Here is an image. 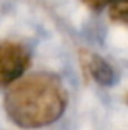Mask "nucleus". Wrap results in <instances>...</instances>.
<instances>
[{
    "label": "nucleus",
    "mask_w": 128,
    "mask_h": 130,
    "mask_svg": "<svg viewBox=\"0 0 128 130\" xmlns=\"http://www.w3.org/2000/svg\"><path fill=\"white\" fill-rule=\"evenodd\" d=\"M30 53L23 44L10 40H0V87L12 86L26 73Z\"/></svg>",
    "instance_id": "f03ea898"
},
{
    "label": "nucleus",
    "mask_w": 128,
    "mask_h": 130,
    "mask_svg": "<svg viewBox=\"0 0 128 130\" xmlns=\"http://www.w3.org/2000/svg\"><path fill=\"white\" fill-rule=\"evenodd\" d=\"M109 12L112 20L128 25V0H110Z\"/></svg>",
    "instance_id": "20e7f679"
},
{
    "label": "nucleus",
    "mask_w": 128,
    "mask_h": 130,
    "mask_svg": "<svg viewBox=\"0 0 128 130\" xmlns=\"http://www.w3.org/2000/svg\"><path fill=\"white\" fill-rule=\"evenodd\" d=\"M67 107V91L54 74L36 73L20 77L5 95L10 120L22 128H39L61 119Z\"/></svg>",
    "instance_id": "f257e3e1"
},
{
    "label": "nucleus",
    "mask_w": 128,
    "mask_h": 130,
    "mask_svg": "<svg viewBox=\"0 0 128 130\" xmlns=\"http://www.w3.org/2000/svg\"><path fill=\"white\" fill-rule=\"evenodd\" d=\"M89 73L100 86H105V87L113 86L117 81L113 68L103 58L97 56V54H90L89 58Z\"/></svg>",
    "instance_id": "7ed1b4c3"
},
{
    "label": "nucleus",
    "mask_w": 128,
    "mask_h": 130,
    "mask_svg": "<svg viewBox=\"0 0 128 130\" xmlns=\"http://www.w3.org/2000/svg\"><path fill=\"white\" fill-rule=\"evenodd\" d=\"M84 3H86L87 7H89L90 10H95V12H99V10L105 8V7H109L110 0H82Z\"/></svg>",
    "instance_id": "39448f33"
}]
</instances>
